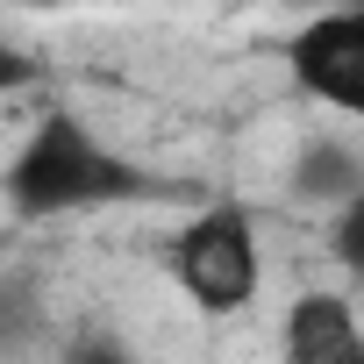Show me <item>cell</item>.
<instances>
[{
    "label": "cell",
    "instance_id": "6da1fadb",
    "mask_svg": "<svg viewBox=\"0 0 364 364\" xmlns=\"http://www.w3.org/2000/svg\"><path fill=\"white\" fill-rule=\"evenodd\" d=\"M0 193L22 222H58V215H100V208H136V200H178L171 178H157L150 164L107 150L79 114L50 107L29 143L15 150V164L0 171Z\"/></svg>",
    "mask_w": 364,
    "mask_h": 364
},
{
    "label": "cell",
    "instance_id": "7a4b0ae2",
    "mask_svg": "<svg viewBox=\"0 0 364 364\" xmlns=\"http://www.w3.org/2000/svg\"><path fill=\"white\" fill-rule=\"evenodd\" d=\"M164 264H171L178 293H186L200 314L250 307L257 300V272H264L257 264V222H250V208H229V200L200 208L186 229L164 243Z\"/></svg>",
    "mask_w": 364,
    "mask_h": 364
},
{
    "label": "cell",
    "instance_id": "3957f363",
    "mask_svg": "<svg viewBox=\"0 0 364 364\" xmlns=\"http://www.w3.org/2000/svg\"><path fill=\"white\" fill-rule=\"evenodd\" d=\"M279 58L300 93L364 122V8H321L279 43Z\"/></svg>",
    "mask_w": 364,
    "mask_h": 364
},
{
    "label": "cell",
    "instance_id": "277c9868",
    "mask_svg": "<svg viewBox=\"0 0 364 364\" xmlns=\"http://www.w3.org/2000/svg\"><path fill=\"white\" fill-rule=\"evenodd\" d=\"M286 364H364V321L343 293H300L286 307Z\"/></svg>",
    "mask_w": 364,
    "mask_h": 364
},
{
    "label": "cell",
    "instance_id": "5b68a950",
    "mask_svg": "<svg viewBox=\"0 0 364 364\" xmlns=\"http://www.w3.org/2000/svg\"><path fill=\"white\" fill-rule=\"evenodd\" d=\"M364 193V171H357V157L343 150V143H328V136H314V143H300V157H293V200H321V208H350Z\"/></svg>",
    "mask_w": 364,
    "mask_h": 364
},
{
    "label": "cell",
    "instance_id": "8992f818",
    "mask_svg": "<svg viewBox=\"0 0 364 364\" xmlns=\"http://www.w3.org/2000/svg\"><path fill=\"white\" fill-rule=\"evenodd\" d=\"M328 250H336V264H350V272L364 279V193H357L350 208H336V222H328Z\"/></svg>",
    "mask_w": 364,
    "mask_h": 364
},
{
    "label": "cell",
    "instance_id": "52a82bcc",
    "mask_svg": "<svg viewBox=\"0 0 364 364\" xmlns=\"http://www.w3.org/2000/svg\"><path fill=\"white\" fill-rule=\"evenodd\" d=\"M58 364H136V357H129L107 328H79V336L65 343V357H58Z\"/></svg>",
    "mask_w": 364,
    "mask_h": 364
},
{
    "label": "cell",
    "instance_id": "ba28073f",
    "mask_svg": "<svg viewBox=\"0 0 364 364\" xmlns=\"http://www.w3.org/2000/svg\"><path fill=\"white\" fill-rule=\"evenodd\" d=\"M22 86H43V58L22 50L15 36H0V93H22Z\"/></svg>",
    "mask_w": 364,
    "mask_h": 364
},
{
    "label": "cell",
    "instance_id": "9c48e42d",
    "mask_svg": "<svg viewBox=\"0 0 364 364\" xmlns=\"http://www.w3.org/2000/svg\"><path fill=\"white\" fill-rule=\"evenodd\" d=\"M328 8H364V0H328Z\"/></svg>",
    "mask_w": 364,
    "mask_h": 364
},
{
    "label": "cell",
    "instance_id": "30bf717a",
    "mask_svg": "<svg viewBox=\"0 0 364 364\" xmlns=\"http://www.w3.org/2000/svg\"><path fill=\"white\" fill-rule=\"evenodd\" d=\"M29 8H58V0H29Z\"/></svg>",
    "mask_w": 364,
    "mask_h": 364
}]
</instances>
